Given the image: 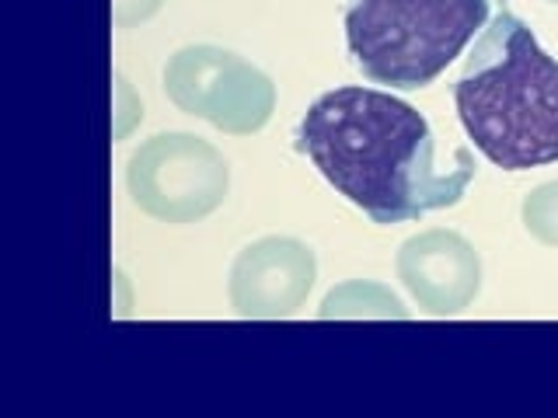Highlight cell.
Here are the masks:
<instances>
[{
  "instance_id": "cell-1",
  "label": "cell",
  "mask_w": 558,
  "mask_h": 418,
  "mask_svg": "<svg viewBox=\"0 0 558 418\" xmlns=\"http://www.w3.org/2000/svg\"><path fill=\"white\" fill-rule=\"evenodd\" d=\"M296 150L380 226L458 206L475 179L468 147L453 168H436L426 115L377 87H336L322 95L296 126Z\"/></svg>"
},
{
  "instance_id": "cell-2",
  "label": "cell",
  "mask_w": 558,
  "mask_h": 418,
  "mask_svg": "<svg viewBox=\"0 0 558 418\" xmlns=\"http://www.w3.org/2000/svg\"><path fill=\"white\" fill-rule=\"evenodd\" d=\"M461 126L485 161L531 171L558 161V60L513 11H499L453 81Z\"/></svg>"
},
{
  "instance_id": "cell-3",
  "label": "cell",
  "mask_w": 558,
  "mask_h": 418,
  "mask_svg": "<svg viewBox=\"0 0 558 418\" xmlns=\"http://www.w3.org/2000/svg\"><path fill=\"white\" fill-rule=\"evenodd\" d=\"M488 22V0H349L345 46L366 81L426 87Z\"/></svg>"
},
{
  "instance_id": "cell-4",
  "label": "cell",
  "mask_w": 558,
  "mask_h": 418,
  "mask_svg": "<svg viewBox=\"0 0 558 418\" xmlns=\"http://www.w3.org/2000/svg\"><path fill=\"white\" fill-rule=\"evenodd\" d=\"M133 206L161 223H196L223 206L231 168L223 153L192 133H157L144 139L126 164Z\"/></svg>"
},
{
  "instance_id": "cell-5",
  "label": "cell",
  "mask_w": 558,
  "mask_h": 418,
  "mask_svg": "<svg viewBox=\"0 0 558 418\" xmlns=\"http://www.w3.org/2000/svg\"><path fill=\"white\" fill-rule=\"evenodd\" d=\"M165 91L179 112L231 136L258 133L276 112L272 77L220 46H185L168 57Z\"/></svg>"
},
{
  "instance_id": "cell-6",
  "label": "cell",
  "mask_w": 558,
  "mask_h": 418,
  "mask_svg": "<svg viewBox=\"0 0 558 418\" xmlns=\"http://www.w3.org/2000/svg\"><path fill=\"white\" fill-rule=\"evenodd\" d=\"M318 279V258L296 237H262L238 251L231 266V307L248 321L290 318L304 307Z\"/></svg>"
},
{
  "instance_id": "cell-7",
  "label": "cell",
  "mask_w": 558,
  "mask_h": 418,
  "mask_svg": "<svg viewBox=\"0 0 558 418\" xmlns=\"http://www.w3.org/2000/svg\"><path fill=\"white\" fill-rule=\"evenodd\" d=\"M398 279L412 300L433 318H453L475 304L482 290V258L458 231H423L398 248Z\"/></svg>"
},
{
  "instance_id": "cell-8",
  "label": "cell",
  "mask_w": 558,
  "mask_h": 418,
  "mask_svg": "<svg viewBox=\"0 0 558 418\" xmlns=\"http://www.w3.org/2000/svg\"><path fill=\"white\" fill-rule=\"evenodd\" d=\"M322 321H405L409 310L398 300L391 286L371 283V279H349V283L325 293L318 307Z\"/></svg>"
},
{
  "instance_id": "cell-9",
  "label": "cell",
  "mask_w": 558,
  "mask_h": 418,
  "mask_svg": "<svg viewBox=\"0 0 558 418\" xmlns=\"http://www.w3.org/2000/svg\"><path fill=\"white\" fill-rule=\"evenodd\" d=\"M520 220L527 234L548 248H558V182L537 185L520 206Z\"/></svg>"
},
{
  "instance_id": "cell-10",
  "label": "cell",
  "mask_w": 558,
  "mask_h": 418,
  "mask_svg": "<svg viewBox=\"0 0 558 418\" xmlns=\"http://www.w3.org/2000/svg\"><path fill=\"white\" fill-rule=\"evenodd\" d=\"M165 0H112V14H116V25L130 28V25H140L147 22V17L161 8Z\"/></svg>"
},
{
  "instance_id": "cell-11",
  "label": "cell",
  "mask_w": 558,
  "mask_h": 418,
  "mask_svg": "<svg viewBox=\"0 0 558 418\" xmlns=\"http://www.w3.org/2000/svg\"><path fill=\"white\" fill-rule=\"evenodd\" d=\"M116 95H119V122H116V136H126L133 122H140V101H133V91L130 84L116 77Z\"/></svg>"
},
{
  "instance_id": "cell-12",
  "label": "cell",
  "mask_w": 558,
  "mask_h": 418,
  "mask_svg": "<svg viewBox=\"0 0 558 418\" xmlns=\"http://www.w3.org/2000/svg\"><path fill=\"white\" fill-rule=\"evenodd\" d=\"M551 4H558V0H551Z\"/></svg>"
}]
</instances>
